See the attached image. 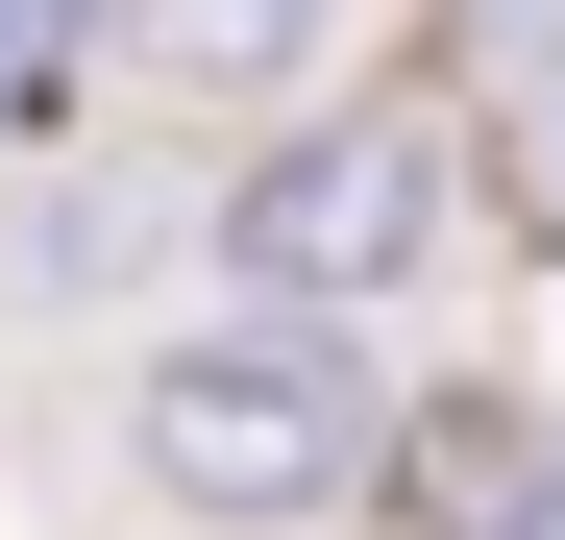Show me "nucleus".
Instances as JSON below:
<instances>
[{
	"label": "nucleus",
	"mask_w": 565,
	"mask_h": 540,
	"mask_svg": "<svg viewBox=\"0 0 565 540\" xmlns=\"http://www.w3.org/2000/svg\"><path fill=\"white\" fill-rule=\"evenodd\" d=\"M124 442H148L172 516L296 540V516H344L369 467H394V393H369V344H320V320H172L124 369Z\"/></svg>",
	"instance_id": "nucleus-1"
},
{
	"label": "nucleus",
	"mask_w": 565,
	"mask_h": 540,
	"mask_svg": "<svg viewBox=\"0 0 565 540\" xmlns=\"http://www.w3.org/2000/svg\"><path fill=\"white\" fill-rule=\"evenodd\" d=\"M467 246V123L443 99H320V123H270V172L222 197V270H246V320H369V295H418V270Z\"/></svg>",
	"instance_id": "nucleus-2"
},
{
	"label": "nucleus",
	"mask_w": 565,
	"mask_h": 540,
	"mask_svg": "<svg viewBox=\"0 0 565 540\" xmlns=\"http://www.w3.org/2000/svg\"><path fill=\"white\" fill-rule=\"evenodd\" d=\"M99 25L148 50V99H270V74H320L344 0H99Z\"/></svg>",
	"instance_id": "nucleus-3"
},
{
	"label": "nucleus",
	"mask_w": 565,
	"mask_h": 540,
	"mask_svg": "<svg viewBox=\"0 0 565 540\" xmlns=\"http://www.w3.org/2000/svg\"><path fill=\"white\" fill-rule=\"evenodd\" d=\"M74 74H99V0H0V148H25Z\"/></svg>",
	"instance_id": "nucleus-4"
},
{
	"label": "nucleus",
	"mask_w": 565,
	"mask_h": 540,
	"mask_svg": "<svg viewBox=\"0 0 565 540\" xmlns=\"http://www.w3.org/2000/svg\"><path fill=\"white\" fill-rule=\"evenodd\" d=\"M492 25V74H516V123H541V172H565V0H467Z\"/></svg>",
	"instance_id": "nucleus-5"
},
{
	"label": "nucleus",
	"mask_w": 565,
	"mask_h": 540,
	"mask_svg": "<svg viewBox=\"0 0 565 540\" xmlns=\"http://www.w3.org/2000/svg\"><path fill=\"white\" fill-rule=\"evenodd\" d=\"M492 540H565V467H516V492H492Z\"/></svg>",
	"instance_id": "nucleus-6"
}]
</instances>
